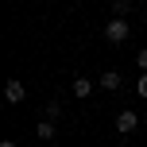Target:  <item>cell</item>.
Listing matches in <instances>:
<instances>
[{
  "label": "cell",
  "mask_w": 147,
  "mask_h": 147,
  "mask_svg": "<svg viewBox=\"0 0 147 147\" xmlns=\"http://www.w3.org/2000/svg\"><path fill=\"white\" fill-rule=\"evenodd\" d=\"M136 93H140L143 101H147V74H140V81H136Z\"/></svg>",
  "instance_id": "obj_9"
},
{
  "label": "cell",
  "mask_w": 147,
  "mask_h": 147,
  "mask_svg": "<svg viewBox=\"0 0 147 147\" xmlns=\"http://www.w3.org/2000/svg\"><path fill=\"white\" fill-rule=\"evenodd\" d=\"M120 85H124V78H120V70H105V74H101V89H112V93H116Z\"/></svg>",
  "instance_id": "obj_5"
},
{
  "label": "cell",
  "mask_w": 147,
  "mask_h": 147,
  "mask_svg": "<svg viewBox=\"0 0 147 147\" xmlns=\"http://www.w3.org/2000/svg\"><path fill=\"white\" fill-rule=\"evenodd\" d=\"M136 128H140V116H136L132 109H124V112H116V132H120V136H132Z\"/></svg>",
  "instance_id": "obj_2"
},
{
  "label": "cell",
  "mask_w": 147,
  "mask_h": 147,
  "mask_svg": "<svg viewBox=\"0 0 147 147\" xmlns=\"http://www.w3.org/2000/svg\"><path fill=\"white\" fill-rule=\"evenodd\" d=\"M112 12H116V16H128V12H132V0H112Z\"/></svg>",
  "instance_id": "obj_8"
},
{
  "label": "cell",
  "mask_w": 147,
  "mask_h": 147,
  "mask_svg": "<svg viewBox=\"0 0 147 147\" xmlns=\"http://www.w3.org/2000/svg\"><path fill=\"white\" fill-rule=\"evenodd\" d=\"M0 147H16V140H0Z\"/></svg>",
  "instance_id": "obj_11"
},
{
  "label": "cell",
  "mask_w": 147,
  "mask_h": 147,
  "mask_svg": "<svg viewBox=\"0 0 147 147\" xmlns=\"http://www.w3.org/2000/svg\"><path fill=\"white\" fill-rule=\"evenodd\" d=\"M43 116H47V120H58V116H62V105H58V101H51V105L43 109Z\"/></svg>",
  "instance_id": "obj_7"
},
{
  "label": "cell",
  "mask_w": 147,
  "mask_h": 147,
  "mask_svg": "<svg viewBox=\"0 0 147 147\" xmlns=\"http://www.w3.org/2000/svg\"><path fill=\"white\" fill-rule=\"evenodd\" d=\"M136 66H140V74H147V51H140V54H136Z\"/></svg>",
  "instance_id": "obj_10"
},
{
  "label": "cell",
  "mask_w": 147,
  "mask_h": 147,
  "mask_svg": "<svg viewBox=\"0 0 147 147\" xmlns=\"http://www.w3.org/2000/svg\"><path fill=\"white\" fill-rule=\"evenodd\" d=\"M39 140H54V120H39Z\"/></svg>",
  "instance_id": "obj_6"
},
{
  "label": "cell",
  "mask_w": 147,
  "mask_h": 147,
  "mask_svg": "<svg viewBox=\"0 0 147 147\" xmlns=\"http://www.w3.org/2000/svg\"><path fill=\"white\" fill-rule=\"evenodd\" d=\"M93 89H97V85H93V81H89V78H74V85H70V93L78 97V101H85V97L93 93Z\"/></svg>",
  "instance_id": "obj_4"
},
{
  "label": "cell",
  "mask_w": 147,
  "mask_h": 147,
  "mask_svg": "<svg viewBox=\"0 0 147 147\" xmlns=\"http://www.w3.org/2000/svg\"><path fill=\"white\" fill-rule=\"evenodd\" d=\"M128 35H132V23H128L124 16H112V20L105 23V39H109V43H116V47H120Z\"/></svg>",
  "instance_id": "obj_1"
},
{
  "label": "cell",
  "mask_w": 147,
  "mask_h": 147,
  "mask_svg": "<svg viewBox=\"0 0 147 147\" xmlns=\"http://www.w3.org/2000/svg\"><path fill=\"white\" fill-rule=\"evenodd\" d=\"M4 97H8V105H20L23 97H27L23 81H20V78H8V81H4Z\"/></svg>",
  "instance_id": "obj_3"
}]
</instances>
